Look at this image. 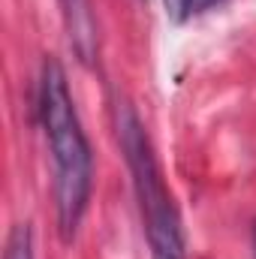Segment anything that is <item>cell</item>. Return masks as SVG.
I'll return each instance as SVG.
<instances>
[{
	"label": "cell",
	"instance_id": "6da1fadb",
	"mask_svg": "<svg viewBox=\"0 0 256 259\" xmlns=\"http://www.w3.org/2000/svg\"><path fill=\"white\" fill-rule=\"evenodd\" d=\"M39 118L49 139L52 166H55V205H58V226L64 241L78 232V223L91 202L94 184V157L88 136L81 130L66 72L58 61H46L39 78Z\"/></svg>",
	"mask_w": 256,
	"mask_h": 259
},
{
	"label": "cell",
	"instance_id": "7a4b0ae2",
	"mask_svg": "<svg viewBox=\"0 0 256 259\" xmlns=\"http://www.w3.org/2000/svg\"><path fill=\"white\" fill-rule=\"evenodd\" d=\"M118 130H121V148H124L130 175H133V187H136V199H139L151 259H187L178 208L172 202V193L166 190V181H163V172L157 166L151 139L142 127V121L133 115V109H124Z\"/></svg>",
	"mask_w": 256,
	"mask_h": 259
},
{
	"label": "cell",
	"instance_id": "3957f363",
	"mask_svg": "<svg viewBox=\"0 0 256 259\" xmlns=\"http://www.w3.org/2000/svg\"><path fill=\"white\" fill-rule=\"evenodd\" d=\"M61 6L69 30V46L75 49L78 61L91 64L97 55V21L91 12V0H61Z\"/></svg>",
	"mask_w": 256,
	"mask_h": 259
},
{
	"label": "cell",
	"instance_id": "277c9868",
	"mask_svg": "<svg viewBox=\"0 0 256 259\" xmlns=\"http://www.w3.org/2000/svg\"><path fill=\"white\" fill-rule=\"evenodd\" d=\"M220 3H226V0H163L166 15L175 24H184V21L196 18V15H205L208 9H217Z\"/></svg>",
	"mask_w": 256,
	"mask_h": 259
},
{
	"label": "cell",
	"instance_id": "5b68a950",
	"mask_svg": "<svg viewBox=\"0 0 256 259\" xmlns=\"http://www.w3.org/2000/svg\"><path fill=\"white\" fill-rule=\"evenodd\" d=\"M6 259H33V235H30V226H27V223H18V226L9 232Z\"/></svg>",
	"mask_w": 256,
	"mask_h": 259
}]
</instances>
